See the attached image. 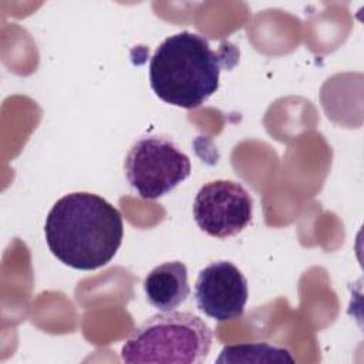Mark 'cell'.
<instances>
[{"label": "cell", "instance_id": "5", "mask_svg": "<svg viewBox=\"0 0 364 364\" xmlns=\"http://www.w3.org/2000/svg\"><path fill=\"white\" fill-rule=\"evenodd\" d=\"M192 210L200 230L226 239L236 236L250 223L253 200L239 182L216 179L198 191Z\"/></svg>", "mask_w": 364, "mask_h": 364}, {"label": "cell", "instance_id": "8", "mask_svg": "<svg viewBox=\"0 0 364 364\" xmlns=\"http://www.w3.org/2000/svg\"><path fill=\"white\" fill-rule=\"evenodd\" d=\"M216 363H294L293 355L284 347H276L269 343H243L225 346Z\"/></svg>", "mask_w": 364, "mask_h": 364}, {"label": "cell", "instance_id": "2", "mask_svg": "<svg viewBox=\"0 0 364 364\" xmlns=\"http://www.w3.org/2000/svg\"><path fill=\"white\" fill-rule=\"evenodd\" d=\"M225 55L200 34L181 31L166 37L149 61V84L165 102L192 109L219 88Z\"/></svg>", "mask_w": 364, "mask_h": 364}, {"label": "cell", "instance_id": "4", "mask_svg": "<svg viewBox=\"0 0 364 364\" xmlns=\"http://www.w3.org/2000/svg\"><path fill=\"white\" fill-rule=\"evenodd\" d=\"M124 169L131 188L142 199H158L191 175V159L178 145L159 135L142 136L129 148Z\"/></svg>", "mask_w": 364, "mask_h": 364}, {"label": "cell", "instance_id": "1", "mask_svg": "<svg viewBox=\"0 0 364 364\" xmlns=\"http://www.w3.org/2000/svg\"><path fill=\"white\" fill-rule=\"evenodd\" d=\"M44 233L48 249L61 263L77 270H95L117 255L124 222L119 210L104 198L71 192L50 209Z\"/></svg>", "mask_w": 364, "mask_h": 364}, {"label": "cell", "instance_id": "6", "mask_svg": "<svg viewBox=\"0 0 364 364\" xmlns=\"http://www.w3.org/2000/svg\"><path fill=\"white\" fill-rule=\"evenodd\" d=\"M247 296L246 277L228 260L208 264L195 283L198 309L216 321L239 318L245 311Z\"/></svg>", "mask_w": 364, "mask_h": 364}, {"label": "cell", "instance_id": "7", "mask_svg": "<svg viewBox=\"0 0 364 364\" xmlns=\"http://www.w3.org/2000/svg\"><path fill=\"white\" fill-rule=\"evenodd\" d=\"M144 291L149 304L159 311L175 310L191 293L186 266L173 260L154 267L144 280Z\"/></svg>", "mask_w": 364, "mask_h": 364}, {"label": "cell", "instance_id": "3", "mask_svg": "<svg viewBox=\"0 0 364 364\" xmlns=\"http://www.w3.org/2000/svg\"><path fill=\"white\" fill-rule=\"evenodd\" d=\"M212 346V330L189 311H162L146 318L127 338L121 360L139 363H203Z\"/></svg>", "mask_w": 364, "mask_h": 364}]
</instances>
